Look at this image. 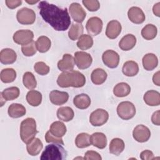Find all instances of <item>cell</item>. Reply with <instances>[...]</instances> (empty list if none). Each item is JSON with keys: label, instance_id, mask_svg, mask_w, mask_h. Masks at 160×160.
I'll return each instance as SVG.
<instances>
[{"label": "cell", "instance_id": "obj_1", "mask_svg": "<svg viewBox=\"0 0 160 160\" xmlns=\"http://www.w3.org/2000/svg\"><path fill=\"white\" fill-rule=\"evenodd\" d=\"M39 14L43 20L56 31H64L71 24V18L66 8L62 9L47 1H39Z\"/></svg>", "mask_w": 160, "mask_h": 160}, {"label": "cell", "instance_id": "obj_2", "mask_svg": "<svg viewBox=\"0 0 160 160\" xmlns=\"http://www.w3.org/2000/svg\"><path fill=\"white\" fill-rule=\"evenodd\" d=\"M86 78L83 74L78 71L71 70L61 73L58 79L57 84L61 88H81L85 85Z\"/></svg>", "mask_w": 160, "mask_h": 160}, {"label": "cell", "instance_id": "obj_3", "mask_svg": "<svg viewBox=\"0 0 160 160\" xmlns=\"http://www.w3.org/2000/svg\"><path fill=\"white\" fill-rule=\"evenodd\" d=\"M68 156L66 150L60 144H51L46 146L41 154V160H63Z\"/></svg>", "mask_w": 160, "mask_h": 160}, {"label": "cell", "instance_id": "obj_4", "mask_svg": "<svg viewBox=\"0 0 160 160\" xmlns=\"http://www.w3.org/2000/svg\"><path fill=\"white\" fill-rule=\"evenodd\" d=\"M38 133L36 122L32 118L24 119L20 125V137L23 142L28 144L31 142Z\"/></svg>", "mask_w": 160, "mask_h": 160}, {"label": "cell", "instance_id": "obj_5", "mask_svg": "<svg viewBox=\"0 0 160 160\" xmlns=\"http://www.w3.org/2000/svg\"><path fill=\"white\" fill-rule=\"evenodd\" d=\"M136 108L130 101H122L117 107V114L123 120H129L136 114Z\"/></svg>", "mask_w": 160, "mask_h": 160}, {"label": "cell", "instance_id": "obj_6", "mask_svg": "<svg viewBox=\"0 0 160 160\" xmlns=\"http://www.w3.org/2000/svg\"><path fill=\"white\" fill-rule=\"evenodd\" d=\"M16 19L18 22L21 24L30 25L35 22L36 14L31 9L22 8L18 11Z\"/></svg>", "mask_w": 160, "mask_h": 160}, {"label": "cell", "instance_id": "obj_7", "mask_svg": "<svg viewBox=\"0 0 160 160\" xmlns=\"http://www.w3.org/2000/svg\"><path fill=\"white\" fill-rule=\"evenodd\" d=\"M109 114L103 109H97L91 112L89 116V122L93 126H101L108 121Z\"/></svg>", "mask_w": 160, "mask_h": 160}, {"label": "cell", "instance_id": "obj_8", "mask_svg": "<svg viewBox=\"0 0 160 160\" xmlns=\"http://www.w3.org/2000/svg\"><path fill=\"white\" fill-rule=\"evenodd\" d=\"M74 62L79 69H85L90 67L92 58L90 54L84 51H77L74 53Z\"/></svg>", "mask_w": 160, "mask_h": 160}, {"label": "cell", "instance_id": "obj_9", "mask_svg": "<svg viewBox=\"0 0 160 160\" xmlns=\"http://www.w3.org/2000/svg\"><path fill=\"white\" fill-rule=\"evenodd\" d=\"M34 33L29 29H20L13 34V41L15 43L19 45H26L32 41Z\"/></svg>", "mask_w": 160, "mask_h": 160}, {"label": "cell", "instance_id": "obj_10", "mask_svg": "<svg viewBox=\"0 0 160 160\" xmlns=\"http://www.w3.org/2000/svg\"><path fill=\"white\" fill-rule=\"evenodd\" d=\"M119 55L113 50L108 49L104 51L102 55L103 63L109 68H116L119 62Z\"/></svg>", "mask_w": 160, "mask_h": 160}, {"label": "cell", "instance_id": "obj_11", "mask_svg": "<svg viewBox=\"0 0 160 160\" xmlns=\"http://www.w3.org/2000/svg\"><path fill=\"white\" fill-rule=\"evenodd\" d=\"M103 26L102 21L98 17L90 18L86 25V29L88 34L91 36H97L102 31Z\"/></svg>", "mask_w": 160, "mask_h": 160}, {"label": "cell", "instance_id": "obj_12", "mask_svg": "<svg viewBox=\"0 0 160 160\" xmlns=\"http://www.w3.org/2000/svg\"><path fill=\"white\" fill-rule=\"evenodd\" d=\"M133 138L139 142H145L149 140L151 137V131L149 129L143 125H137L132 131Z\"/></svg>", "mask_w": 160, "mask_h": 160}, {"label": "cell", "instance_id": "obj_13", "mask_svg": "<svg viewBox=\"0 0 160 160\" xmlns=\"http://www.w3.org/2000/svg\"><path fill=\"white\" fill-rule=\"evenodd\" d=\"M69 11L72 19L78 23L82 22L86 18V12L81 5L78 2H72L69 8Z\"/></svg>", "mask_w": 160, "mask_h": 160}, {"label": "cell", "instance_id": "obj_14", "mask_svg": "<svg viewBox=\"0 0 160 160\" xmlns=\"http://www.w3.org/2000/svg\"><path fill=\"white\" fill-rule=\"evenodd\" d=\"M122 30V26L121 23L117 20L110 21L106 26V35L111 39H114L118 37Z\"/></svg>", "mask_w": 160, "mask_h": 160}, {"label": "cell", "instance_id": "obj_15", "mask_svg": "<svg viewBox=\"0 0 160 160\" xmlns=\"http://www.w3.org/2000/svg\"><path fill=\"white\" fill-rule=\"evenodd\" d=\"M129 19L134 24H142L145 21V15L143 11L139 7L132 6L128 12Z\"/></svg>", "mask_w": 160, "mask_h": 160}, {"label": "cell", "instance_id": "obj_16", "mask_svg": "<svg viewBox=\"0 0 160 160\" xmlns=\"http://www.w3.org/2000/svg\"><path fill=\"white\" fill-rule=\"evenodd\" d=\"M69 99V94L64 91L52 90L49 93L50 101L54 105L60 106L65 104Z\"/></svg>", "mask_w": 160, "mask_h": 160}, {"label": "cell", "instance_id": "obj_17", "mask_svg": "<svg viewBox=\"0 0 160 160\" xmlns=\"http://www.w3.org/2000/svg\"><path fill=\"white\" fill-rule=\"evenodd\" d=\"M74 65V59L70 54H64L62 59L58 62V69L62 72L73 70Z\"/></svg>", "mask_w": 160, "mask_h": 160}, {"label": "cell", "instance_id": "obj_18", "mask_svg": "<svg viewBox=\"0 0 160 160\" xmlns=\"http://www.w3.org/2000/svg\"><path fill=\"white\" fill-rule=\"evenodd\" d=\"M136 38L132 34H128L124 36L119 42V48L124 51L132 49L136 44Z\"/></svg>", "mask_w": 160, "mask_h": 160}, {"label": "cell", "instance_id": "obj_19", "mask_svg": "<svg viewBox=\"0 0 160 160\" xmlns=\"http://www.w3.org/2000/svg\"><path fill=\"white\" fill-rule=\"evenodd\" d=\"M17 59L16 52L10 48H5L0 52V61L3 64L14 63Z\"/></svg>", "mask_w": 160, "mask_h": 160}, {"label": "cell", "instance_id": "obj_20", "mask_svg": "<svg viewBox=\"0 0 160 160\" xmlns=\"http://www.w3.org/2000/svg\"><path fill=\"white\" fill-rule=\"evenodd\" d=\"M145 103L150 106H157L160 104V94L155 90H149L143 96Z\"/></svg>", "mask_w": 160, "mask_h": 160}, {"label": "cell", "instance_id": "obj_21", "mask_svg": "<svg viewBox=\"0 0 160 160\" xmlns=\"http://www.w3.org/2000/svg\"><path fill=\"white\" fill-rule=\"evenodd\" d=\"M91 143L98 149H104L107 145L106 136L101 132H96L90 136Z\"/></svg>", "mask_w": 160, "mask_h": 160}, {"label": "cell", "instance_id": "obj_22", "mask_svg": "<svg viewBox=\"0 0 160 160\" xmlns=\"http://www.w3.org/2000/svg\"><path fill=\"white\" fill-rule=\"evenodd\" d=\"M142 62L145 70L152 71L158 66V59L154 54L148 53L143 56Z\"/></svg>", "mask_w": 160, "mask_h": 160}, {"label": "cell", "instance_id": "obj_23", "mask_svg": "<svg viewBox=\"0 0 160 160\" xmlns=\"http://www.w3.org/2000/svg\"><path fill=\"white\" fill-rule=\"evenodd\" d=\"M91 102L90 97L84 93L78 94L73 99L74 105L80 109H85L89 108Z\"/></svg>", "mask_w": 160, "mask_h": 160}, {"label": "cell", "instance_id": "obj_24", "mask_svg": "<svg viewBox=\"0 0 160 160\" xmlns=\"http://www.w3.org/2000/svg\"><path fill=\"white\" fill-rule=\"evenodd\" d=\"M9 116L12 118H19L24 116L26 113L25 107L21 104L12 103L8 109Z\"/></svg>", "mask_w": 160, "mask_h": 160}, {"label": "cell", "instance_id": "obj_25", "mask_svg": "<svg viewBox=\"0 0 160 160\" xmlns=\"http://www.w3.org/2000/svg\"><path fill=\"white\" fill-rule=\"evenodd\" d=\"M56 114L58 118L64 122H69L71 121L74 116L73 109L69 106L60 107L58 109Z\"/></svg>", "mask_w": 160, "mask_h": 160}, {"label": "cell", "instance_id": "obj_26", "mask_svg": "<svg viewBox=\"0 0 160 160\" xmlns=\"http://www.w3.org/2000/svg\"><path fill=\"white\" fill-rule=\"evenodd\" d=\"M122 73L128 77L136 76L139 72V66L134 61H128L125 62L122 68Z\"/></svg>", "mask_w": 160, "mask_h": 160}, {"label": "cell", "instance_id": "obj_27", "mask_svg": "<svg viewBox=\"0 0 160 160\" xmlns=\"http://www.w3.org/2000/svg\"><path fill=\"white\" fill-rule=\"evenodd\" d=\"M108 77L107 72L101 68H96L92 71L91 74V79L95 85H100L103 84Z\"/></svg>", "mask_w": 160, "mask_h": 160}, {"label": "cell", "instance_id": "obj_28", "mask_svg": "<svg viewBox=\"0 0 160 160\" xmlns=\"http://www.w3.org/2000/svg\"><path fill=\"white\" fill-rule=\"evenodd\" d=\"M43 148V144L39 138H34L31 142L27 144L26 149L29 154L34 156L39 154Z\"/></svg>", "mask_w": 160, "mask_h": 160}, {"label": "cell", "instance_id": "obj_29", "mask_svg": "<svg viewBox=\"0 0 160 160\" xmlns=\"http://www.w3.org/2000/svg\"><path fill=\"white\" fill-rule=\"evenodd\" d=\"M49 131L54 136L58 138H62L66 133L67 129L64 122L60 121H58L53 122L51 124Z\"/></svg>", "mask_w": 160, "mask_h": 160}, {"label": "cell", "instance_id": "obj_30", "mask_svg": "<svg viewBox=\"0 0 160 160\" xmlns=\"http://www.w3.org/2000/svg\"><path fill=\"white\" fill-rule=\"evenodd\" d=\"M124 142L122 139L118 138H114L111 141L109 144V152L111 154L118 156L124 151Z\"/></svg>", "mask_w": 160, "mask_h": 160}, {"label": "cell", "instance_id": "obj_31", "mask_svg": "<svg viewBox=\"0 0 160 160\" xmlns=\"http://www.w3.org/2000/svg\"><path fill=\"white\" fill-rule=\"evenodd\" d=\"M131 92L130 86L124 82L118 83L113 88V93L116 97L122 98L127 96Z\"/></svg>", "mask_w": 160, "mask_h": 160}, {"label": "cell", "instance_id": "obj_32", "mask_svg": "<svg viewBox=\"0 0 160 160\" xmlns=\"http://www.w3.org/2000/svg\"><path fill=\"white\" fill-rule=\"evenodd\" d=\"M26 100L32 106H38L42 102V94L36 90H30L26 94Z\"/></svg>", "mask_w": 160, "mask_h": 160}, {"label": "cell", "instance_id": "obj_33", "mask_svg": "<svg viewBox=\"0 0 160 160\" xmlns=\"http://www.w3.org/2000/svg\"><path fill=\"white\" fill-rule=\"evenodd\" d=\"M158 34L157 27L152 24H146L141 30V35L146 40H152Z\"/></svg>", "mask_w": 160, "mask_h": 160}, {"label": "cell", "instance_id": "obj_34", "mask_svg": "<svg viewBox=\"0 0 160 160\" xmlns=\"http://www.w3.org/2000/svg\"><path fill=\"white\" fill-rule=\"evenodd\" d=\"M20 94L19 89L18 87L12 86L6 88L1 92V96L6 101H12L19 97Z\"/></svg>", "mask_w": 160, "mask_h": 160}, {"label": "cell", "instance_id": "obj_35", "mask_svg": "<svg viewBox=\"0 0 160 160\" xmlns=\"http://www.w3.org/2000/svg\"><path fill=\"white\" fill-rule=\"evenodd\" d=\"M84 28L81 23H72L68 32V36L72 41L79 39L83 33Z\"/></svg>", "mask_w": 160, "mask_h": 160}, {"label": "cell", "instance_id": "obj_36", "mask_svg": "<svg viewBox=\"0 0 160 160\" xmlns=\"http://www.w3.org/2000/svg\"><path fill=\"white\" fill-rule=\"evenodd\" d=\"M36 44L38 51L41 53H44L50 49L51 41L48 37L41 36L38 38Z\"/></svg>", "mask_w": 160, "mask_h": 160}, {"label": "cell", "instance_id": "obj_37", "mask_svg": "<svg viewBox=\"0 0 160 160\" xmlns=\"http://www.w3.org/2000/svg\"><path fill=\"white\" fill-rule=\"evenodd\" d=\"M93 45V39L89 34H82L77 42V46L81 50L90 49Z\"/></svg>", "mask_w": 160, "mask_h": 160}, {"label": "cell", "instance_id": "obj_38", "mask_svg": "<svg viewBox=\"0 0 160 160\" xmlns=\"http://www.w3.org/2000/svg\"><path fill=\"white\" fill-rule=\"evenodd\" d=\"M0 78L4 83L12 82L16 78V72L12 68L3 69L1 71Z\"/></svg>", "mask_w": 160, "mask_h": 160}, {"label": "cell", "instance_id": "obj_39", "mask_svg": "<svg viewBox=\"0 0 160 160\" xmlns=\"http://www.w3.org/2000/svg\"><path fill=\"white\" fill-rule=\"evenodd\" d=\"M75 144L78 148H86L89 146L91 144L89 134L86 132L78 134L75 139Z\"/></svg>", "mask_w": 160, "mask_h": 160}, {"label": "cell", "instance_id": "obj_40", "mask_svg": "<svg viewBox=\"0 0 160 160\" xmlns=\"http://www.w3.org/2000/svg\"><path fill=\"white\" fill-rule=\"evenodd\" d=\"M24 86L28 89H33L37 86V81L34 75L31 72H26L22 77Z\"/></svg>", "mask_w": 160, "mask_h": 160}, {"label": "cell", "instance_id": "obj_41", "mask_svg": "<svg viewBox=\"0 0 160 160\" xmlns=\"http://www.w3.org/2000/svg\"><path fill=\"white\" fill-rule=\"evenodd\" d=\"M21 51H22V54L25 56H28V57L32 56L33 55H34L36 53V52L38 51L37 48H36V42L32 41L30 43H29L26 45L22 46Z\"/></svg>", "mask_w": 160, "mask_h": 160}, {"label": "cell", "instance_id": "obj_42", "mask_svg": "<svg viewBox=\"0 0 160 160\" xmlns=\"http://www.w3.org/2000/svg\"><path fill=\"white\" fill-rule=\"evenodd\" d=\"M34 71L41 76H45L48 74L49 72V67L44 62L39 61L35 63L34 65Z\"/></svg>", "mask_w": 160, "mask_h": 160}, {"label": "cell", "instance_id": "obj_43", "mask_svg": "<svg viewBox=\"0 0 160 160\" xmlns=\"http://www.w3.org/2000/svg\"><path fill=\"white\" fill-rule=\"evenodd\" d=\"M82 2L85 8L91 12L96 11L100 8V3L98 0H83Z\"/></svg>", "mask_w": 160, "mask_h": 160}, {"label": "cell", "instance_id": "obj_44", "mask_svg": "<svg viewBox=\"0 0 160 160\" xmlns=\"http://www.w3.org/2000/svg\"><path fill=\"white\" fill-rule=\"evenodd\" d=\"M45 140L48 143H54V144H60L63 145L64 141L62 138H58L52 135L49 131H47L45 134Z\"/></svg>", "mask_w": 160, "mask_h": 160}, {"label": "cell", "instance_id": "obj_45", "mask_svg": "<svg viewBox=\"0 0 160 160\" xmlns=\"http://www.w3.org/2000/svg\"><path fill=\"white\" fill-rule=\"evenodd\" d=\"M86 160H91V159H95V160H101L102 157L101 156L100 154H99L98 152L94 151H88L85 152L84 158Z\"/></svg>", "mask_w": 160, "mask_h": 160}, {"label": "cell", "instance_id": "obj_46", "mask_svg": "<svg viewBox=\"0 0 160 160\" xmlns=\"http://www.w3.org/2000/svg\"><path fill=\"white\" fill-rule=\"evenodd\" d=\"M22 1L21 0H6L5 2L8 8L9 9H13L18 6H21L22 4Z\"/></svg>", "mask_w": 160, "mask_h": 160}, {"label": "cell", "instance_id": "obj_47", "mask_svg": "<svg viewBox=\"0 0 160 160\" xmlns=\"http://www.w3.org/2000/svg\"><path fill=\"white\" fill-rule=\"evenodd\" d=\"M140 158L142 160H149L154 159L153 152L150 150H144L140 154Z\"/></svg>", "mask_w": 160, "mask_h": 160}, {"label": "cell", "instance_id": "obj_48", "mask_svg": "<svg viewBox=\"0 0 160 160\" xmlns=\"http://www.w3.org/2000/svg\"><path fill=\"white\" fill-rule=\"evenodd\" d=\"M152 122L156 126L160 125V111L158 110L155 111L151 116Z\"/></svg>", "mask_w": 160, "mask_h": 160}, {"label": "cell", "instance_id": "obj_49", "mask_svg": "<svg viewBox=\"0 0 160 160\" xmlns=\"http://www.w3.org/2000/svg\"><path fill=\"white\" fill-rule=\"evenodd\" d=\"M152 12L155 16L157 17L160 16V2H158V3L155 4L152 8Z\"/></svg>", "mask_w": 160, "mask_h": 160}, {"label": "cell", "instance_id": "obj_50", "mask_svg": "<svg viewBox=\"0 0 160 160\" xmlns=\"http://www.w3.org/2000/svg\"><path fill=\"white\" fill-rule=\"evenodd\" d=\"M159 71H158V72H156V73L154 74L153 76H152V82L153 83L158 86H160V78H159Z\"/></svg>", "mask_w": 160, "mask_h": 160}, {"label": "cell", "instance_id": "obj_51", "mask_svg": "<svg viewBox=\"0 0 160 160\" xmlns=\"http://www.w3.org/2000/svg\"><path fill=\"white\" fill-rule=\"evenodd\" d=\"M39 1H26L27 3L29 4H36V2H38Z\"/></svg>", "mask_w": 160, "mask_h": 160}]
</instances>
